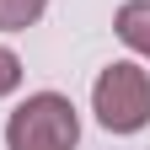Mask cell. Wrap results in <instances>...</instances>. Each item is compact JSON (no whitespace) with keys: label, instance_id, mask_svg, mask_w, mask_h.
I'll return each mask as SVG.
<instances>
[{"label":"cell","instance_id":"1","mask_svg":"<svg viewBox=\"0 0 150 150\" xmlns=\"http://www.w3.org/2000/svg\"><path fill=\"white\" fill-rule=\"evenodd\" d=\"M11 150H75L81 145V112L59 91H32L6 123Z\"/></svg>","mask_w":150,"mask_h":150},{"label":"cell","instance_id":"2","mask_svg":"<svg viewBox=\"0 0 150 150\" xmlns=\"http://www.w3.org/2000/svg\"><path fill=\"white\" fill-rule=\"evenodd\" d=\"M91 112L107 134H139L150 123V70L129 64V59L107 64L91 86Z\"/></svg>","mask_w":150,"mask_h":150},{"label":"cell","instance_id":"3","mask_svg":"<svg viewBox=\"0 0 150 150\" xmlns=\"http://www.w3.org/2000/svg\"><path fill=\"white\" fill-rule=\"evenodd\" d=\"M112 32L123 38V48H134L139 59H150V0H123L112 16Z\"/></svg>","mask_w":150,"mask_h":150},{"label":"cell","instance_id":"4","mask_svg":"<svg viewBox=\"0 0 150 150\" xmlns=\"http://www.w3.org/2000/svg\"><path fill=\"white\" fill-rule=\"evenodd\" d=\"M43 11L48 0H0V32H27Z\"/></svg>","mask_w":150,"mask_h":150},{"label":"cell","instance_id":"5","mask_svg":"<svg viewBox=\"0 0 150 150\" xmlns=\"http://www.w3.org/2000/svg\"><path fill=\"white\" fill-rule=\"evenodd\" d=\"M16 86H22V59H16V54L0 43V97H11Z\"/></svg>","mask_w":150,"mask_h":150}]
</instances>
